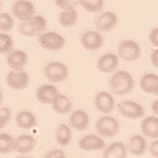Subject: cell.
<instances>
[{
	"label": "cell",
	"mask_w": 158,
	"mask_h": 158,
	"mask_svg": "<svg viewBox=\"0 0 158 158\" xmlns=\"http://www.w3.org/2000/svg\"><path fill=\"white\" fill-rule=\"evenodd\" d=\"M15 122L20 128L31 129L37 124V118L30 111H20L15 116Z\"/></svg>",
	"instance_id": "cb8c5ba5"
},
{
	"label": "cell",
	"mask_w": 158,
	"mask_h": 158,
	"mask_svg": "<svg viewBox=\"0 0 158 158\" xmlns=\"http://www.w3.org/2000/svg\"><path fill=\"white\" fill-rule=\"evenodd\" d=\"M78 146L85 152L101 151L105 148V142L96 134H88V135H84L79 140Z\"/></svg>",
	"instance_id": "4fadbf2b"
},
{
	"label": "cell",
	"mask_w": 158,
	"mask_h": 158,
	"mask_svg": "<svg viewBox=\"0 0 158 158\" xmlns=\"http://www.w3.org/2000/svg\"><path fill=\"white\" fill-rule=\"evenodd\" d=\"M38 41L43 48L51 51L61 50L66 44L64 37L56 32L43 33L39 36Z\"/></svg>",
	"instance_id": "8992f818"
},
{
	"label": "cell",
	"mask_w": 158,
	"mask_h": 158,
	"mask_svg": "<svg viewBox=\"0 0 158 158\" xmlns=\"http://www.w3.org/2000/svg\"><path fill=\"white\" fill-rule=\"evenodd\" d=\"M55 138H56V142L61 147H67L69 145L73 139L72 129L66 123L59 124L56 128V131H55Z\"/></svg>",
	"instance_id": "603a6c76"
},
{
	"label": "cell",
	"mask_w": 158,
	"mask_h": 158,
	"mask_svg": "<svg viewBox=\"0 0 158 158\" xmlns=\"http://www.w3.org/2000/svg\"><path fill=\"white\" fill-rule=\"evenodd\" d=\"M149 152H151V154L153 157L158 158V140L152 143L151 147H149Z\"/></svg>",
	"instance_id": "e575fe53"
},
{
	"label": "cell",
	"mask_w": 158,
	"mask_h": 158,
	"mask_svg": "<svg viewBox=\"0 0 158 158\" xmlns=\"http://www.w3.org/2000/svg\"><path fill=\"white\" fill-rule=\"evenodd\" d=\"M36 146V139L29 134H22L15 139V152L19 153H29L33 151Z\"/></svg>",
	"instance_id": "ac0fdd59"
},
{
	"label": "cell",
	"mask_w": 158,
	"mask_h": 158,
	"mask_svg": "<svg viewBox=\"0 0 158 158\" xmlns=\"http://www.w3.org/2000/svg\"><path fill=\"white\" fill-rule=\"evenodd\" d=\"M79 5H81L84 10L89 13H100L103 9L104 1L103 0H80Z\"/></svg>",
	"instance_id": "83f0119b"
},
{
	"label": "cell",
	"mask_w": 158,
	"mask_h": 158,
	"mask_svg": "<svg viewBox=\"0 0 158 158\" xmlns=\"http://www.w3.org/2000/svg\"><path fill=\"white\" fill-rule=\"evenodd\" d=\"M89 123L90 118L84 110H75L69 117V126L77 131L86 130Z\"/></svg>",
	"instance_id": "e0dca14e"
},
{
	"label": "cell",
	"mask_w": 158,
	"mask_h": 158,
	"mask_svg": "<svg viewBox=\"0 0 158 158\" xmlns=\"http://www.w3.org/2000/svg\"><path fill=\"white\" fill-rule=\"evenodd\" d=\"M59 23L64 27H72L73 26L77 19L78 14L75 10L73 11H62L59 14Z\"/></svg>",
	"instance_id": "484cf974"
},
{
	"label": "cell",
	"mask_w": 158,
	"mask_h": 158,
	"mask_svg": "<svg viewBox=\"0 0 158 158\" xmlns=\"http://www.w3.org/2000/svg\"><path fill=\"white\" fill-rule=\"evenodd\" d=\"M12 13L15 18L20 20V22L27 21L36 15L33 3L26 0L15 1L12 6Z\"/></svg>",
	"instance_id": "52a82bcc"
},
{
	"label": "cell",
	"mask_w": 158,
	"mask_h": 158,
	"mask_svg": "<svg viewBox=\"0 0 158 158\" xmlns=\"http://www.w3.org/2000/svg\"><path fill=\"white\" fill-rule=\"evenodd\" d=\"M14 19L8 13H1L0 15V29L1 31H9L14 27Z\"/></svg>",
	"instance_id": "f546056e"
},
{
	"label": "cell",
	"mask_w": 158,
	"mask_h": 158,
	"mask_svg": "<svg viewBox=\"0 0 158 158\" xmlns=\"http://www.w3.org/2000/svg\"><path fill=\"white\" fill-rule=\"evenodd\" d=\"M151 61H152V64L158 68V49L153 50V52L152 53V56H151Z\"/></svg>",
	"instance_id": "d590c367"
},
{
	"label": "cell",
	"mask_w": 158,
	"mask_h": 158,
	"mask_svg": "<svg viewBox=\"0 0 158 158\" xmlns=\"http://www.w3.org/2000/svg\"><path fill=\"white\" fill-rule=\"evenodd\" d=\"M12 111L10 108L6 106H2L0 108V128H3L7 125V123L11 121Z\"/></svg>",
	"instance_id": "1f68e13d"
},
{
	"label": "cell",
	"mask_w": 158,
	"mask_h": 158,
	"mask_svg": "<svg viewBox=\"0 0 158 158\" xmlns=\"http://www.w3.org/2000/svg\"><path fill=\"white\" fill-rule=\"evenodd\" d=\"M14 42L10 35L1 33L0 34V53L1 54H8L13 52Z\"/></svg>",
	"instance_id": "f1b7e54d"
},
{
	"label": "cell",
	"mask_w": 158,
	"mask_h": 158,
	"mask_svg": "<svg viewBox=\"0 0 158 158\" xmlns=\"http://www.w3.org/2000/svg\"><path fill=\"white\" fill-rule=\"evenodd\" d=\"M59 92L57 88L55 86L51 84H45L41 86L40 88L37 90L36 97L37 99L44 104H53V102L58 97Z\"/></svg>",
	"instance_id": "2e32d148"
},
{
	"label": "cell",
	"mask_w": 158,
	"mask_h": 158,
	"mask_svg": "<svg viewBox=\"0 0 158 158\" xmlns=\"http://www.w3.org/2000/svg\"><path fill=\"white\" fill-rule=\"evenodd\" d=\"M6 81L7 84L9 85L14 90H23L28 87L30 78L26 72H15L11 70L6 75Z\"/></svg>",
	"instance_id": "30bf717a"
},
{
	"label": "cell",
	"mask_w": 158,
	"mask_h": 158,
	"mask_svg": "<svg viewBox=\"0 0 158 158\" xmlns=\"http://www.w3.org/2000/svg\"><path fill=\"white\" fill-rule=\"evenodd\" d=\"M94 105L99 112L110 114L115 107V99L110 93L101 91L97 94L94 98Z\"/></svg>",
	"instance_id": "7c38bea8"
},
{
	"label": "cell",
	"mask_w": 158,
	"mask_h": 158,
	"mask_svg": "<svg viewBox=\"0 0 158 158\" xmlns=\"http://www.w3.org/2000/svg\"><path fill=\"white\" fill-rule=\"evenodd\" d=\"M46 20L42 15H36L34 17L27 20L20 22L19 24V32L20 35L27 37V38H32L37 35H41L44 33V31L46 28Z\"/></svg>",
	"instance_id": "7a4b0ae2"
},
{
	"label": "cell",
	"mask_w": 158,
	"mask_h": 158,
	"mask_svg": "<svg viewBox=\"0 0 158 158\" xmlns=\"http://www.w3.org/2000/svg\"><path fill=\"white\" fill-rule=\"evenodd\" d=\"M118 18L115 13L106 11L101 13L94 21V26L98 32H108L111 31L117 24Z\"/></svg>",
	"instance_id": "8fae6325"
},
{
	"label": "cell",
	"mask_w": 158,
	"mask_h": 158,
	"mask_svg": "<svg viewBox=\"0 0 158 158\" xmlns=\"http://www.w3.org/2000/svg\"><path fill=\"white\" fill-rule=\"evenodd\" d=\"M96 129L99 136L111 138L120 132V123L113 117L103 116L96 123Z\"/></svg>",
	"instance_id": "277c9868"
},
{
	"label": "cell",
	"mask_w": 158,
	"mask_h": 158,
	"mask_svg": "<svg viewBox=\"0 0 158 158\" xmlns=\"http://www.w3.org/2000/svg\"><path fill=\"white\" fill-rule=\"evenodd\" d=\"M127 148L122 142H114L102 153V158H126Z\"/></svg>",
	"instance_id": "7402d4cb"
},
{
	"label": "cell",
	"mask_w": 158,
	"mask_h": 158,
	"mask_svg": "<svg viewBox=\"0 0 158 158\" xmlns=\"http://www.w3.org/2000/svg\"><path fill=\"white\" fill-rule=\"evenodd\" d=\"M52 108L56 113L58 114H67L72 111L73 108V103L72 100L69 99V97H67L66 94H59L58 97L55 98Z\"/></svg>",
	"instance_id": "d4e9b609"
},
{
	"label": "cell",
	"mask_w": 158,
	"mask_h": 158,
	"mask_svg": "<svg viewBox=\"0 0 158 158\" xmlns=\"http://www.w3.org/2000/svg\"><path fill=\"white\" fill-rule=\"evenodd\" d=\"M27 62L28 55L23 50H14L7 56V64L15 72H22Z\"/></svg>",
	"instance_id": "5bb4252c"
},
{
	"label": "cell",
	"mask_w": 158,
	"mask_h": 158,
	"mask_svg": "<svg viewBox=\"0 0 158 158\" xmlns=\"http://www.w3.org/2000/svg\"><path fill=\"white\" fill-rule=\"evenodd\" d=\"M156 97H157V98H158V93H157V94H156Z\"/></svg>",
	"instance_id": "f35d334b"
},
{
	"label": "cell",
	"mask_w": 158,
	"mask_h": 158,
	"mask_svg": "<svg viewBox=\"0 0 158 158\" xmlns=\"http://www.w3.org/2000/svg\"><path fill=\"white\" fill-rule=\"evenodd\" d=\"M118 55L114 53H106L98 59L97 67L100 73H111L117 69L118 66Z\"/></svg>",
	"instance_id": "9a60e30c"
},
{
	"label": "cell",
	"mask_w": 158,
	"mask_h": 158,
	"mask_svg": "<svg viewBox=\"0 0 158 158\" xmlns=\"http://www.w3.org/2000/svg\"><path fill=\"white\" fill-rule=\"evenodd\" d=\"M109 86L114 94L124 96L134 89V79L126 70H118L110 78Z\"/></svg>",
	"instance_id": "6da1fadb"
},
{
	"label": "cell",
	"mask_w": 158,
	"mask_h": 158,
	"mask_svg": "<svg viewBox=\"0 0 158 158\" xmlns=\"http://www.w3.org/2000/svg\"><path fill=\"white\" fill-rule=\"evenodd\" d=\"M55 4L63 11H73L75 10V7L77 5H79V1H74V0H56Z\"/></svg>",
	"instance_id": "4dcf8cb0"
},
{
	"label": "cell",
	"mask_w": 158,
	"mask_h": 158,
	"mask_svg": "<svg viewBox=\"0 0 158 158\" xmlns=\"http://www.w3.org/2000/svg\"><path fill=\"white\" fill-rule=\"evenodd\" d=\"M15 140L8 133L0 134V152L2 154H7L15 149Z\"/></svg>",
	"instance_id": "4316f807"
},
{
	"label": "cell",
	"mask_w": 158,
	"mask_h": 158,
	"mask_svg": "<svg viewBox=\"0 0 158 158\" xmlns=\"http://www.w3.org/2000/svg\"><path fill=\"white\" fill-rule=\"evenodd\" d=\"M141 131L148 138H158V118L149 116L144 118L141 123Z\"/></svg>",
	"instance_id": "ffe728a7"
},
{
	"label": "cell",
	"mask_w": 158,
	"mask_h": 158,
	"mask_svg": "<svg viewBox=\"0 0 158 158\" xmlns=\"http://www.w3.org/2000/svg\"><path fill=\"white\" fill-rule=\"evenodd\" d=\"M80 43L84 48L90 51H96L101 48L103 45L104 40L101 34L98 31L89 30L82 34L80 38Z\"/></svg>",
	"instance_id": "ba28073f"
},
{
	"label": "cell",
	"mask_w": 158,
	"mask_h": 158,
	"mask_svg": "<svg viewBox=\"0 0 158 158\" xmlns=\"http://www.w3.org/2000/svg\"><path fill=\"white\" fill-rule=\"evenodd\" d=\"M118 56L125 62H134L141 56V47L136 42L125 40L118 46Z\"/></svg>",
	"instance_id": "5b68a950"
},
{
	"label": "cell",
	"mask_w": 158,
	"mask_h": 158,
	"mask_svg": "<svg viewBox=\"0 0 158 158\" xmlns=\"http://www.w3.org/2000/svg\"><path fill=\"white\" fill-rule=\"evenodd\" d=\"M44 74L48 81L53 83H60L67 79L69 70L65 64L58 61H53L48 63L44 68Z\"/></svg>",
	"instance_id": "3957f363"
},
{
	"label": "cell",
	"mask_w": 158,
	"mask_h": 158,
	"mask_svg": "<svg viewBox=\"0 0 158 158\" xmlns=\"http://www.w3.org/2000/svg\"><path fill=\"white\" fill-rule=\"evenodd\" d=\"M127 152L135 156H142L147 149V142L142 135H133L129 138L126 145Z\"/></svg>",
	"instance_id": "d6986e66"
},
{
	"label": "cell",
	"mask_w": 158,
	"mask_h": 158,
	"mask_svg": "<svg viewBox=\"0 0 158 158\" xmlns=\"http://www.w3.org/2000/svg\"><path fill=\"white\" fill-rule=\"evenodd\" d=\"M152 112L156 116H158V98L152 102Z\"/></svg>",
	"instance_id": "8d00e7d4"
},
{
	"label": "cell",
	"mask_w": 158,
	"mask_h": 158,
	"mask_svg": "<svg viewBox=\"0 0 158 158\" xmlns=\"http://www.w3.org/2000/svg\"><path fill=\"white\" fill-rule=\"evenodd\" d=\"M19 158H30V157H25V156H23V157H19Z\"/></svg>",
	"instance_id": "74e56055"
},
{
	"label": "cell",
	"mask_w": 158,
	"mask_h": 158,
	"mask_svg": "<svg viewBox=\"0 0 158 158\" xmlns=\"http://www.w3.org/2000/svg\"><path fill=\"white\" fill-rule=\"evenodd\" d=\"M140 87L145 93L157 94L158 93V75L154 73H146L141 77Z\"/></svg>",
	"instance_id": "44dd1931"
},
{
	"label": "cell",
	"mask_w": 158,
	"mask_h": 158,
	"mask_svg": "<svg viewBox=\"0 0 158 158\" xmlns=\"http://www.w3.org/2000/svg\"><path fill=\"white\" fill-rule=\"evenodd\" d=\"M118 110L125 118H139L145 114V109L140 103L132 100L122 101L118 105Z\"/></svg>",
	"instance_id": "9c48e42d"
},
{
	"label": "cell",
	"mask_w": 158,
	"mask_h": 158,
	"mask_svg": "<svg viewBox=\"0 0 158 158\" xmlns=\"http://www.w3.org/2000/svg\"><path fill=\"white\" fill-rule=\"evenodd\" d=\"M44 158H67V156L64 151L55 148V149H52V151H49L44 155Z\"/></svg>",
	"instance_id": "d6a6232c"
},
{
	"label": "cell",
	"mask_w": 158,
	"mask_h": 158,
	"mask_svg": "<svg viewBox=\"0 0 158 158\" xmlns=\"http://www.w3.org/2000/svg\"><path fill=\"white\" fill-rule=\"evenodd\" d=\"M149 42L158 49V28H154L149 34Z\"/></svg>",
	"instance_id": "836d02e7"
}]
</instances>
